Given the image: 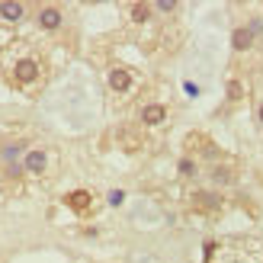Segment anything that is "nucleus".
I'll return each instance as SVG.
<instances>
[{
	"instance_id": "f257e3e1",
	"label": "nucleus",
	"mask_w": 263,
	"mask_h": 263,
	"mask_svg": "<svg viewBox=\"0 0 263 263\" xmlns=\"http://www.w3.org/2000/svg\"><path fill=\"white\" fill-rule=\"evenodd\" d=\"M205 263H263V241H257V238L209 241Z\"/></svg>"
},
{
	"instance_id": "f03ea898",
	"label": "nucleus",
	"mask_w": 263,
	"mask_h": 263,
	"mask_svg": "<svg viewBox=\"0 0 263 263\" xmlns=\"http://www.w3.org/2000/svg\"><path fill=\"white\" fill-rule=\"evenodd\" d=\"M45 77H48L45 61H42V55H35V51L20 55L16 61H13V68H10V81H13V87H20L23 93H35V90H42Z\"/></svg>"
},
{
	"instance_id": "7ed1b4c3",
	"label": "nucleus",
	"mask_w": 263,
	"mask_h": 263,
	"mask_svg": "<svg viewBox=\"0 0 263 263\" xmlns=\"http://www.w3.org/2000/svg\"><path fill=\"white\" fill-rule=\"evenodd\" d=\"M221 205H225V199H221L215 190H196L190 196V209L193 212H202V215H218Z\"/></svg>"
},
{
	"instance_id": "20e7f679",
	"label": "nucleus",
	"mask_w": 263,
	"mask_h": 263,
	"mask_svg": "<svg viewBox=\"0 0 263 263\" xmlns=\"http://www.w3.org/2000/svg\"><path fill=\"white\" fill-rule=\"evenodd\" d=\"M186 151L190 154H199V157H205V161H221V148L218 144H212L202 132H193V135H186Z\"/></svg>"
},
{
	"instance_id": "39448f33",
	"label": "nucleus",
	"mask_w": 263,
	"mask_h": 263,
	"mask_svg": "<svg viewBox=\"0 0 263 263\" xmlns=\"http://www.w3.org/2000/svg\"><path fill=\"white\" fill-rule=\"evenodd\" d=\"M35 23H39V29H45V32H58L64 26V13L55 4H42L35 10Z\"/></svg>"
},
{
	"instance_id": "423d86ee",
	"label": "nucleus",
	"mask_w": 263,
	"mask_h": 263,
	"mask_svg": "<svg viewBox=\"0 0 263 263\" xmlns=\"http://www.w3.org/2000/svg\"><path fill=\"white\" fill-rule=\"evenodd\" d=\"M23 170H26V174H32V177L48 174V151L45 148H26V154H23Z\"/></svg>"
},
{
	"instance_id": "0eeeda50",
	"label": "nucleus",
	"mask_w": 263,
	"mask_h": 263,
	"mask_svg": "<svg viewBox=\"0 0 263 263\" xmlns=\"http://www.w3.org/2000/svg\"><path fill=\"white\" fill-rule=\"evenodd\" d=\"M64 205H68L71 212H77V215H90V212H93V205H97V199H93V193H90V190H74V193L64 196Z\"/></svg>"
},
{
	"instance_id": "6e6552de",
	"label": "nucleus",
	"mask_w": 263,
	"mask_h": 263,
	"mask_svg": "<svg viewBox=\"0 0 263 263\" xmlns=\"http://www.w3.org/2000/svg\"><path fill=\"white\" fill-rule=\"evenodd\" d=\"M106 84H109V90L112 93H128L132 87H135V74H132L128 68H112L109 74H106Z\"/></svg>"
},
{
	"instance_id": "1a4fd4ad",
	"label": "nucleus",
	"mask_w": 263,
	"mask_h": 263,
	"mask_svg": "<svg viewBox=\"0 0 263 263\" xmlns=\"http://www.w3.org/2000/svg\"><path fill=\"white\" fill-rule=\"evenodd\" d=\"M138 119H141L144 128H157V125L167 122V106H164V103H144Z\"/></svg>"
},
{
	"instance_id": "9d476101",
	"label": "nucleus",
	"mask_w": 263,
	"mask_h": 263,
	"mask_svg": "<svg viewBox=\"0 0 263 263\" xmlns=\"http://www.w3.org/2000/svg\"><path fill=\"white\" fill-rule=\"evenodd\" d=\"M26 16V7L20 4V0H4L0 4V20H7V23H20Z\"/></svg>"
},
{
	"instance_id": "9b49d317",
	"label": "nucleus",
	"mask_w": 263,
	"mask_h": 263,
	"mask_svg": "<svg viewBox=\"0 0 263 263\" xmlns=\"http://www.w3.org/2000/svg\"><path fill=\"white\" fill-rule=\"evenodd\" d=\"M231 45H234V51H247L254 45V35H251V29L247 26H238V29L231 32Z\"/></svg>"
},
{
	"instance_id": "f8f14e48",
	"label": "nucleus",
	"mask_w": 263,
	"mask_h": 263,
	"mask_svg": "<svg viewBox=\"0 0 263 263\" xmlns=\"http://www.w3.org/2000/svg\"><path fill=\"white\" fill-rule=\"evenodd\" d=\"M151 10L154 7H148V4H132L128 7V16H132V23H148L151 20Z\"/></svg>"
},
{
	"instance_id": "ddd939ff",
	"label": "nucleus",
	"mask_w": 263,
	"mask_h": 263,
	"mask_svg": "<svg viewBox=\"0 0 263 263\" xmlns=\"http://www.w3.org/2000/svg\"><path fill=\"white\" fill-rule=\"evenodd\" d=\"M212 180L218 183V186H225V183H234V167H212Z\"/></svg>"
},
{
	"instance_id": "4468645a",
	"label": "nucleus",
	"mask_w": 263,
	"mask_h": 263,
	"mask_svg": "<svg viewBox=\"0 0 263 263\" xmlns=\"http://www.w3.org/2000/svg\"><path fill=\"white\" fill-rule=\"evenodd\" d=\"M177 170H180V177H183V180H186V177H196V161H193V157H183Z\"/></svg>"
},
{
	"instance_id": "2eb2a0df",
	"label": "nucleus",
	"mask_w": 263,
	"mask_h": 263,
	"mask_svg": "<svg viewBox=\"0 0 263 263\" xmlns=\"http://www.w3.org/2000/svg\"><path fill=\"white\" fill-rule=\"evenodd\" d=\"M154 10H157V13H174V10H177V4H174V0H157Z\"/></svg>"
},
{
	"instance_id": "dca6fc26",
	"label": "nucleus",
	"mask_w": 263,
	"mask_h": 263,
	"mask_svg": "<svg viewBox=\"0 0 263 263\" xmlns=\"http://www.w3.org/2000/svg\"><path fill=\"white\" fill-rule=\"evenodd\" d=\"M238 97H244V87H241L238 81H231V84H228V100H238Z\"/></svg>"
},
{
	"instance_id": "f3484780",
	"label": "nucleus",
	"mask_w": 263,
	"mask_h": 263,
	"mask_svg": "<svg viewBox=\"0 0 263 263\" xmlns=\"http://www.w3.org/2000/svg\"><path fill=\"white\" fill-rule=\"evenodd\" d=\"M122 199H125V193H122V190H112V193H109V205H119Z\"/></svg>"
},
{
	"instance_id": "a211bd4d",
	"label": "nucleus",
	"mask_w": 263,
	"mask_h": 263,
	"mask_svg": "<svg viewBox=\"0 0 263 263\" xmlns=\"http://www.w3.org/2000/svg\"><path fill=\"white\" fill-rule=\"evenodd\" d=\"M257 122L263 125V103H260V106H257Z\"/></svg>"
},
{
	"instance_id": "6ab92c4d",
	"label": "nucleus",
	"mask_w": 263,
	"mask_h": 263,
	"mask_svg": "<svg viewBox=\"0 0 263 263\" xmlns=\"http://www.w3.org/2000/svg\"><path fill=\"white\" fill-rule=\"evenodd\" d=\"M0 55H4V51H0Z\"/></svg>"
}]
</instances>
